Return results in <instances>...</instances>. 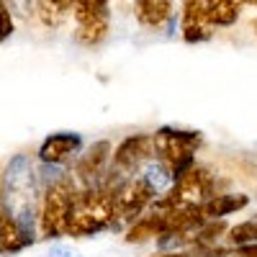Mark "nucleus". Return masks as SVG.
<instances>
[{
    "label": "nucleus",
    "mask_w": 257,
    "mask_h": 257,
    "mask_svg": "<svg viewBox=\"0 0 257 257\" xmlns=\"http://www.w3.org/2000/svg\"><path fill=\"white\" fill-rule=\"evenodd\" d=\"M75 206V188L67 180H59L44 190V203H41V234L44 237H59L67 234L70 213Z\"/></svg>",
    "instance_id": "f03ea898"
},
{
    "label": "nucleus",
    "mask_w": 257,
    "mask_h": 257,
    "mask_svg": "<svg viewBox=\"0 0 257 257\" xmlns=\"http://www.w3.org/2000/svg\"><path fill=\"white\" fill-rule=\"evenodd\" d=\"M247 206V196H211L203 206H201V216L206 221L221 219L231 211H239Z\"/></svg>",
    "instance_id": "39448f33"
},
{
    "label": "nucleus",
    "mask_w": 257,
    "mask_h": 257,
    "mask_svg": "<svg viewBox=\"0 0 257 257\" xmlns=\"http://www.w3.org/2000/svg\"><path fill=\"white\" fill-rule=\"evenodd\" d=\"M39 180L29 155H16L0 175V254L18 252L36 242Z\"/></svg>",
    "instance_id": "f257e3e1"
},
{
    "label": "nucleus",
    "mask_w": 257,
    "mask_h": 257,
    "mask_svg": "<svg viewBox=\"0 0 257 257\" xmlns=\"http://www.w3.org/2000/svg\"><path fill=\"white\" fill-rule=\"evenodd\" d=\"M242 3H257V0H242Z\"/></svg>",
    "instance_id": "6e6552de"
},
{
    "label": "nucleus",
    "mask_w": 257,
    "mask_h": 257,
    "mask_svg": "<svg viewBox=\"0 0 257 257\" xmlns=\"http://www.w3.org/2000/svg\"><path fill=\"white\" fill-rule=\"evenodd\" d=\"M49 257H82L77 249H72V247H67V244H54L52 249H49Z\"/></svg>",
    "instance_id": "0eeeda50"
},
{
    "label": "nucleus",
    "mask_w": 257,
    "mask_h": 257,
    "mask_svg": "<svg viewBox=\"0 0 257 257\" xmlns=\"http://www.w3.org/2000/svg\"><path fill=\"white\" fill-rule=\"evenodd\" d=\"M82 147L80 134H70V132H59V134H49L39 147V160L41 162H57L64 165L67 160H72Z\"/></svg>",
    "instance_id": "7ed1b4c3"
},
{
    "label": "nucleus",
    "mask_w": 257,
    "mask_h": 257,
    "mask_svg": "<svg viewBox=\"0 0 257 257\" xmlns=\"http://www.w3.org/2000/svg\"><path fill=\"white\" fill-rule=\"evenodd\" d=\"M13 34V18H11V11L6 6V0H0V41L8 39Z\"/></svg>",
    "instance_id": "423d86ee"
},
{
    "label": "nucleus",
    "mask_w": 257,
    "mask_h": 257,
    "mask_svg": "<svg viewBox=\"0 0 257 257\" xmlns=\"http://www.w3.org/2000/svg\"><path fill=\"white\" fill-rule=\"evenodd\" d=\"M137 13L144 26L152 29H167V34H173V26H178L173 0H137Z\"/></svg>",
    "instance_id": "20e7f679"
}]
</instances>
